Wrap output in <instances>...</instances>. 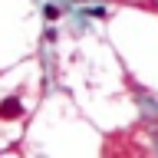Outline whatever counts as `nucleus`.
<instances>
[{"mask_svg": "<svg viewBox=\"0 0 158 158\" xmlns=\"http://www.w3.org/2000/svg\"><path fill=\"white\" fill-rule=\"evenodd\" d=\"M89 17H96V20H106V10H102V7H92V10H89Z\"/></svg>", "mask_w": 158, "mask_h": 158, "instance_id": "7ed1b4c3", "label": "nucleus"}, {"mask_svg": "<svg viewBox=\"0 0 158 158\" xmlns=\"http://www.w3.org/2000/svg\"><path fill=\"white\" fill-rule=\"evenodd\" d=\"M20 112H23L20 99H7V102H0V118H17Z\"/></svg>", "mask_w": 158, "mask_h": 158, "instance_id": "f257e3e1", "label": "nucleus"}, {"mask_svg": "<svg viewBox=\"0 0 158 158\" xmlns=\"http://www.w3.org/2000/svg\"><path fill=\"white\" fill-rule=\"evenodd\" d=\"M43 17H46V20H56V17H59V7H53V3H49V7L43 10Z\"/></svg>", "mask_w": 158, "mask_h": 158, "instance_id": "f03ea898", "label": "nucleus"}]
</instances>
